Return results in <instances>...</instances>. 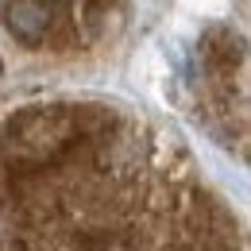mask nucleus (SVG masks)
I'll return each instance as SVG.
<instances>
[{"label":"nucleus","mask_w":251,"mask_h":251,"mask_svg":"<svg viewBox=\"0 0 251 251\" xmlns=\"http://www.w3.org/2000/svg\"><path fill=\"white\" fill-rule=\"evenodd\" d=\"M116 127L112 108L97 104H35L20 108L0 127V170L4 178L47 174L81 151L85 139H97Z\"/></svg>","instance_id":"obj_1"},{"label":"nucleus","mask_w":251,"mask_h":251,"mask_svg":"<svg viewBox=\"0 0 251 251\" xmlns=\"http://www.w3.org/2000/svg\"><path fill=\"white\" fill-rule=\"evenodd\" d=\"M0 20H4L8 35L16 43H24V47H43L54 35V27L62 24L58 8L47 4V0H4Z\"/></svg>","instance_id":"obj_2"},{"label":"nucleus","mask_w":251,"mask_h":251,"mask_svg":"<svg viewBox=\"0 0 251 251\" xmlns=\"http://www.w3.org/2000/svg\"><path fill=\"white\" fill-rule=\"evenodd\" d=\"M47 4H54V8H62V4H77V0H47Z\"/></svg>","instance_id":"obj_3"}]
</instances>
